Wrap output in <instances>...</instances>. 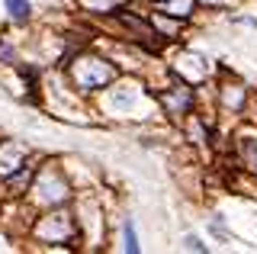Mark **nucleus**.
Returning a JSON list of instances; mask_svg holds the SVG:
<instances>
[{
  "label": "nucleus",
  "mask_w": 257,
  "mask_h": 254,
  "mask_svg": "<svg viewBox=\"0 0 257 254\" xmlns=\"http://www.w3.org/2000/svg\"><path fill=\"white\" fill-rule=\"evenodd\" d=\"M125 248H128V251H139V244H135V228H132V222H125Z\"/></svg>",
  "instance_id": "obj_2"
},
{
  "label": "nucleus",
  "mask_w": 257,
  "mask_h": 254,
  "mask_svg": "<svg viewBox=\"0 0 257 254\" xmlns=\"http://www.w3.org/2000/svg\"><path fill=\"white\" fill-rule=\"evenodd\" d=\"M7 7H10V13L16 20H26L29 17V4L26 0H7Z\"/></svg>",
  "instance_id": "obj_1"
}]
</instances>
